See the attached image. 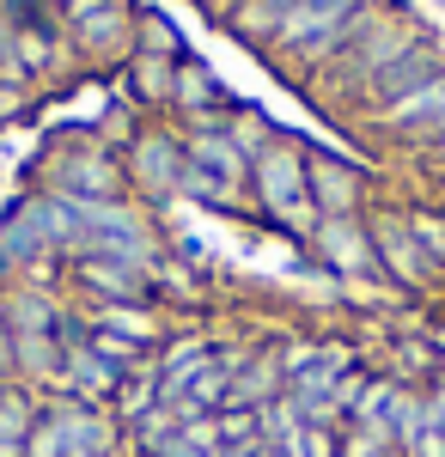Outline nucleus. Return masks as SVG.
<instances>
[{
  "label": "nucleus",
  "mask_w": 445,
  "mask_h": 457,
  "mask_svg": "<svg viewBox=\"0 0 445 457\" xmlns=\"http://www.w3.org/2000/svg\"><path fill=\"white\" fill-rule=\"evenodd\" d=\"M421 37H427V25H421L415 12H403V6H390V0H384L373 25L354 37L330 68H317L306 79V98L317 110H330V116H354V110L366 104V86H373V79L390 68L409 43H421Z\"/></svg>",
  "instance_id": "nucleus-1"
},
{
  "label": "nucleus",
  "mask_w": 445,
  "mask_h": 457,
  "mask_svg": "<svg viewBox=\"0 0 445 457\" xmlns=\"http://www.w3.org/2000/svg\"><path fill=\"white\" fill-rule=\"evenodd\" d=\"M37 189L68 195V202H122L129 195V171L122 153L104 141L98 129H68L37 153Z\"/></svg>",
  "instance_id": "nucleus-2"
},
{
  "label": "nucleus",
  "mask_w": 445,
  "mask_h": 457,
  "mask_svg": "<svg viewBox=\"0 0 445 457\" xmlns=\"http://www.w3.org/2000/svg\"><path fill=\"white\" fill-rule=\"evenodd\" d=\"M306 146L299 135H274L256 159H250V213L274 226V232H287L293 245H306L311 232H317V208H311V189H306Z\"/></svg>",
  "instance_id": "nucleus-3"
},
{
  "label": "nucleus",
  "mask_w": 445,
  "mask_h": 457,
  "mask_svg": "<svg viewBox=\"0 0 445 457\" xmlns=\"http://www.w3.org/2000/svg\"><path fill=\"white\" fill-rule=\"evenodd\" d=\"M25 457H122V421L73 396H43Z\"/></svg>",
  "instance_id": "nucleus-4"
},
{
  "label": "nucleus",
  "mask_w": 445,
  "mask_h": 457,
  "mask_svg": "<svg viewBox=\"0 0 445 457\" xmlns=\"http://www.w3.org/2000/svg\"><path fill=\"white\" fill-rule=\"evenodd\" d=\"M80 232L98 256H116V262H135V269H159L165 262V232H159V213H147L135 195L122 202H80Z\"/></svg>",
  "instance_id": "nucleus-5"
},
{
  "label": "nucleus",
  "mask_w": 445,
  "mask_h": 457,
  "mask_svg": "<svg viewBox=\"0 0 445 457\" xmlns=\"http://www.w3.org/2000/svg\"><path fill=\"white\" fill-rule=\"evenodd\" d=\"M183 165H189V153H183V129H177L172 116H147V122L135 129V141L122 146L129 195H135L147 213H159V208H172V202H177Z\"/></svg>",
  "instance_id": "nucleus-6"
},
{
  "label": "nucleus",
  "mask_w": 445,
  "mask_h": 457,
  "mask_svg": "<svg viewBox=\"0 0 445 457\" xmlns=\"http://www.w3.org/2000/svg\"><path fill=\"white\" fill-rule=\"evenodd\" d=\"M135 19L140 0H68L62 6V31L80 68H116L135 55Z\"/></svg>",
  "instance_id": "nucleus-7"
},
{
  "label": "nucleus",
  "mask_w": 445,
  "mask_h": 457,
  "mask_svg": "<svg viewBox=\"0 0 445 457\" xmlns=\"http://www.w3.org/2000/svg\"><path fill=\"white\" fill-rule=\"evenodd\" d=\"M366 226H373V250H378V269H384V293L397 299H433L445 293V275L427 262V250L415 245L409 220H403V202H373L366 208Z\"/></svg>",
  "instance_id": "nucleus-8"
},
{
  "label": "nucleus",
  "mask_w": 445,
  "mask_h": 457,
  "mask_svg": "<svg viewBox=\"0 0 445 457\" xmlns=\"http://www.w3.org/2000/svg\"><path fill=\"white\" fill-rule=\"evenodd\" d=\"M354 129H360L373 146L433 153V146L445 141V73H440V79H427L421 92H409V98H397V104L354 116Z\"/></svg>",
  "instance_id": "nucleus-9"
},
{
  "label": "nucleus",
  "mask_w": 445,
  "mask_h": 457,
  "mask_svg": "<svg viewBox=\"0 0 445 457\" xmlns=\"http://www.w3.org/2000/svg\"><path fill=\"white\" fill-rule=\"evenodd\" d=\"M306 250H311V262H317V275H330L336 287H384L366 213H323L317 232L306 238Z\"/></svg>",
  "instance_id": "nucleus-10"
},
{
  "label": "nucleus",
  "mask_w": 445,
  "mask_h": 457,
  "mask_svg": "<svg viewBox=\"0 0 445 457\" xmlns=\"http://www.w3.org/2000/svg\"><path fill=\"white\" fill-rule=\"evenodd\" d=\"M68 299H80L86 312H98V305H147L153 299V269L80 250V256H68Z\"/></svg>",
  "instance_id": "nucleus-11"
},
{
  "label": "nucleus",
  "mask_w": 445,
  "mask_h": 457,
  "mask_svg": "<svg viewBox=\"0 0 445 457\" xmlns=\"http://www.w3.org/2000/svg\"><path fill=\"white\" fill-rule=\"evenodd\" d=\"M306 189H311L317 220L373 208V171L360 159H348V153H330V146H306Z\"/></svg>",
  "instance_id": "nucleus-12"
},
{
  "label": "nucleus",
  "mask_w": 445,
  "mask_h": 457,
  "mask_svg": "<svg viewBox=\"0 0 445 457\" xmlns=\"http://www.w3.org/2000/svg\"><path fill=\"white\" fill-rule=\"evenodd\" d=\"M232 104H239V98H232V86L207 68L202 55H183V62H177L172 110H165L177 129H207V122H226V110H232Z\"/></svg>",
  "instance_id": "nucleus-13"
},
{
  "label": "nucleus",
  "mask_w": 445,
  "mask_h": 457,
  "mask_svg": "<svg viewBox=\"0 0 445 457\" xmlns=\"http://www.w3.org/2000/svg\"><path fill=\"white\" fill-rule=\"evenodd\" d=\"M440 73H445V43H440L433 31H427L421 43H409V49H403V55H397V62H390V68H384V73L373 79V86H366V104L354 110V116L397 104V98L421 92V86H427V79H440ZM354 116H348V122H354Z\"/></svg>",
  "instance_id": "nucleus-14"
},
{
  "label": "nucleus",
  "mask_w": 445,
  "mask_h": 457,
  "mask_svg": "<svg viewBox=\"0 0 445 457\" xmlns=\"http://www.w3.org/2000/svg\"><path fill=\"white\" fill-rule=\"evenodd\" d=\"M183 153H189V165H202L207 177H220V183H232V189H250V159H244L239 146H232L226 122L183 129Z\"/></svg>",
  "instance_id": "nucleus-15"
},
{
  "label": "nucleus",
  "mask_w": 445,
  "mask_h": 457,
  "mask_svg": "<svg viewBox=\"0 0 445 457\" xmlns=\"http://www.w3.org/2000/svg\"><path fill=\"white\" fill-rule=\"evenodd\" d=\"M183 62V55H177ZM172 55H129L122 62V98L140 110V116H165L172 110V79H177Z\"/></svg>",
  "instance_id": "nucleus-16"
},
{
  "label": "nucleus",
  "mask_w": 445,
  "mask_h": 457,
  "mask_svg": "<svg viewBox=\"0 0 445 457\" xmlns=\"http://www.w3.org/2000/svg\"><path fill=\"white\" fill-rule=\"evenodd\" d=\"M226 135H232V146H239L244 159H256V153L281 135V122H274L263 104H244V98H239V104L226 110Z\"/></svg>",
  "instance_id": "nucleus-17"
},
{
  "label": "nucleus",
  "mask_w": 445,
  "mask_h": 457,
  "mask_svg": "<svg viewBox=\"0 0 445 457\" xmlns=\"http://www.w3.org/2000/svg\"><path fill=\"white\" fill-rule=\"evenodd\" d=\"M135 55H189V43H183V31H177L172 19L159 12V6H140L135 19Z\"/></svg>",
  "instance_id": "nucleus-18"
},
{
  "label": "nucleus",
  "mask_w": 445,
  "mask_h": 457,
  "mask_svg": "<svg viewBox=\"0 0 445 457\" xmlns=\"http://www.w3.org/2000/svg\"><path fill=\"white\" fill-rule=\"evenodd\" d=\"M403 220H409L415 245L427 250V262L445 275V202H403Z\"/></svg>",
  "instance_id": "nucleus-19"
},
{
  "label": "nucleus",
  "mask_w": 445,
  "mask_h": 457,
  "mask_svg": "<svg viewBox=\"0 0 445 457\" xmlns=\"http://www.w3.org/2000/svg\"><path fill=\"white\" fill-rule=\"evenodd\" d=\"M0 19L13 31H62V6L55 0H0Z\"/></svg>",
  "instance_id": "nucleus-20"
},
{
  "label": "nucleus",
  "mask_w": 445,
  "mask_h": 457,
  "mask_svg": "<svg viewBox=\"0 0 445 457\" xmlns=\"http://www.w3.org/2000/svg\"><path fill=\"white\" fill-rule=\"evenodd\" d=\"M214 433H220V445H250V439H263V433H256V409H220V415H214Z\"/></svg>",
  "instance_id": "nucleus-21"
},
{
  "label": "nucleus",
  "mask_w": 445,
  "mask_h": 457,
  "mask_svg": "<svg viewBox=\"0 0 445 457\" xmlns=\"http://www.w3.org/2000/svg\"><path fill=\"white\" fill-rule=\"evenodd\" d=\"M342 457H403V452H397V445H384V439H373V433L342 427Z\"/></svg>",
  "instance_id": "nucleus-22"
},
{
  "label": "nucleus",
  "mask_w": 445,
  "mask_h": 457,
  "mask_svg": "<svg viewBox=\"0 0 445 457\" xmlns=\"http://www.w3.org/2000/svg\"><path fill=\"white\" fill-rule=\"evenodd\" d=\"M403 457H445V433H440V427H421V433H415V445Z\"/></svg>",
  "instance_id": "nucleus-23"
},
{
  "label": "nucleus",
  "mask_w": 445,
  "mask_h": 457,
  "mask_svg": "<svg viewBox=\"0 0 445 457\" xmlns=\"http://www.w3.org/2000/svg\"><path fill=\"white\" fill-rule=\"evenodd\" d=\"M421 159H427V165H433V171H445V141L433 146V153H421Z\"/></svg>",
  "instance_id": "nucleus-24"
},
{
  "label": "nucleus",
  "mask_w": 445,
  "mask_h": 457,
  "mask_svg": "<svg viewBox=\"0 0 445 457\" xmlns=\"http://www.w3.org/2000/svg\"><path fill=\"white\" fill-rule=\"evenodd\" d=\"M207 457H239V445H214V452H207Z\"/></svg>",
  "instance_id": "nucleus-25"
},
{
  "label": "nucleus",
  "mask_w": 445,
  "mask_h": 457,
  "mask_svg": "<svg viewBox=\"0 0 445 457\" xmlns=\"http://www.w3.org/2000/svg\"><path fill=\"white\" fill-rule=\"evenodd\" d=\"M55 6H68V0H55Z\"/></svg>",
  "instance_id": "nucleus-26"
}]
</instances>
